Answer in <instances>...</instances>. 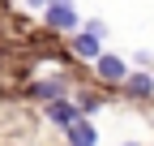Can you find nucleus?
<instances>
[{"label": "nucleus", "instance_id": "1", "mask_svg": "<svg viewBox=\"0 0 154 146\" xmlns=\"http://www.w3.org/2000/svg\"><path fill=\"white\" fill-rule=\"evenodd\" d=\"M43 13H47V26H51V30H73V26H77V9H73V0H47Z\"/></svg>", "mask_w": 154, "mask_h": 146}, {"label": "nucleus", "instance_id": "2", "mask_svg": "<svg viewBox=\"0 0 154 146\" xmlns=\"http://www.w3.org/2000/svg\"><path fill=\"white\" fill-rule=\"evenodd\" d=\"M94 65H99V78H103V82H124V78H128V65H124L120 56H99Z\"/></svg>", "mask_w": 154, "mask_h": 146}, {"label": "nucleus", "instance_id": "3", "mask_svg": "<svg viewBox=\"0 0 154 146\" xmlns=\"http://www.w3.org/2000/svg\"><path fill=\"white\" fill-rule=\"evenodd\" d=\"M99 39H103V34H94V30L77 34V39H73V52H77L82 60H99V56H103V52H99Z\"/></svg>", "mask_w": 154, "mask_h": 146}, {"label": "nucleus", "instance_id": "4", "mask_svg": "<svg viewBox=\"0 0 154 146\" xmlns=\"http://www.w3.org/2000/svg\"><path fill=\"white\" fill-rule=\"evenodd\" d=\"M47 116H51L56 125H73L77 116H82V107H73V103H64V99H51V107H47Z\"/></svg>", "mask_w": 154, "mask_h": 146}, {"label": "nucleus", "instance_id": "5", "mask_svg": "<svg viewBox=\"0 0 154 146\" xmlns=\"http://www.w3.org/2000/svg\"><path fill=\"white\" fill-rule=\"evenodd\" d=\"M69 138H73L77 146H94V142H99V138H94V125H90V120H82V116L69 125Z\"/></svg>", "mask_w": 154, "mask_h": 146}, {"label": "nucleus", "instance_id": "6", "mask_svg": "<svg viewBox=\"0 0 154 146\" xmlns=\"http://www.w3.org/2000/svg\"><path fill=\"white\" fill-rule=\"evenodd\" d=\"M128 82V95H137V99H146L150 90H154V78L150 73H133V78H124Z\"/></svg>", "mask_w": 154, "mask_h": 146}, {"label": "nucleus", "instance_id": "7", "mask_svg": "<svg viewBox=\"0 0 154 146\" xmlns=\"http://www.w3.org/2000/svg\"><path fill=\"white\" fill-rule=\"evenodd\" d=\"M34 90H38V95H43V99H56V95H60V82H38Z\"/></svg>", "mask_w": 154, "mask_h": 146}, {"label": "nucleus", "instance_id": "8", "mask_svg": "<svg viewBox=\"0 0 154 146\" xmlns=\"http://www.w3.org/2000/svg\"><path fill=\"white\" fill-rule=\"evenodd\" d=\"M30 5H47V0H30Z\"/></svg>", "mask_w": 154, "mask_h": 146}, {"label": "nucleus", "instance_id": "9", "mask_svg": "<svg viewBox=\"0 0 154 146\" xmlns=\"http://www.w3.org/2000/svg\"><path fill=\"white\" fill-rule=\"evenodd\" d=\"M128 146H137V142H128Z\"/></svg>", "mask_w": 154, "mask_h": 146}]
</instances>
